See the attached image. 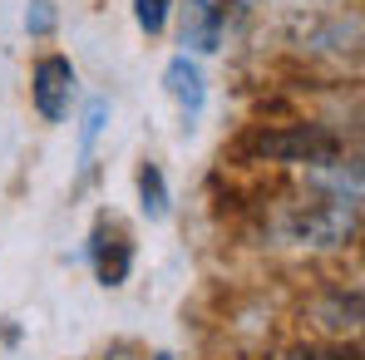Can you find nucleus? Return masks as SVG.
Instances as JSON below:
<instances>
[{"label":"nucleus","instance_id":"f257e3e1","mask_svg":"<svg viewBox=\"0 0 365 360\" xmlns=\"http://www.w3.org/2000/svg\"><path fill=\"white\" fill-rule=\"evenodd\" d=\"M242 153L257 163H336L341 143L321 123H257L247 128Z\"/></svg>","mask_w":365,"mask_h":360},{"label":"nucleus","instance_id":"f03ea898","mask_svg":"<svg viewBox=\"0 0 365 360\" xmlns=\"http://www.w3.org/2000/svg\"><path fill=\"white\" fill-rule=\"evenodd\" d=\"M30 94H35L40 119L60 123L64 114H69V99H74V64L64 60V55H45V60L35 64V84H30Z\"/></svg>","mask_w":365,"mask_h":360},{"label":"nucleus","instance_id":"7ed1b4c3","mask_svg":"<svg viewBox=\"0 0 365 360\" xmlns=\"http://www.w3.org/2000/svg\"><path fill=\"white\" fill-rule=\"evenodd\" d=\"M89 257H94V272H99L104 287H119L123 277H128V267H133V247H128V232H123L114 217H104V222L94 227V237H89Z\"/></svg>","mask_w":365,"mask_h":360},{"label":"nucleus","instance_id":"20e7f679","mask_svg":"<svg viewBox=\"0 0 365 360\" xmlns=\"http://www.w3.org/2000/svg\"><path fill=\"white\" fill-rule=\"evenodd\" d=\"M163 84H168V94L182 104V114H187V119H197V114H202V74H197V64L187 60V55H178V60L163 69Z\"/></svg>","mask_w":365,"mask_h":360},{"label":"nucleus","instance_id":"39448f33","mask_svg":"<svg viewBox=\"0 0 365 360\" xmlns=\"http://www.w3.org/2000/svg\"><path fill=\"white\" fill-rule=\"evenodd\" d=\"M182 45L217 50V15L207 10V0H192V5H187V20H182Z\"/></svg>","mask_w":365,"mask_h":360},{"label":"nucleus","instance_id":"423d86ee","mask_svg":"<svg viewBox=\"0 0 365 360\" xmlns=\"http://www.w3.org/2000/svg\"><path fill=\"white\" fill-rule=\"evenodd\" d=\"M138 197H143V212H148V217H163V212H168V187H163L158 163H143V168H138Z\"/></svg>","mask_w":365,"mask_h":360},{"label":"nucleus","instance_id":"0eeeda50","mask_svg":"<svg viewBox=\"0 0 365 360\" xmlns=\"http://www.w3.org/2000/svg\"><path fill=\"white\" fill-rule=\"evenodd\" d=\"M168 5H173V0H133V15H138V25H143L148 35H158V30L168 25Z\"/></svg>","mask_w":365,"mask_h":360},{"label":"nucleus","instance_id":"6e6552de","mask_svg":"<svg viewBox=\"0 0 365 360\" xmlns=\"http://www.w3.org/2000/svg\"><path fill=\"white\" fill-rule=\"evenodd\" d=\"M292 360H361L356 351H331V346H302V351H292Z\"/></svg>","mask_w":365,"mask_h":360},{"label":"nucleus","instance_id":"1a4fd4ad","mask_svg":"<svg viewBox=\"0 0 365 360\" xmlns=\"http://www.w3.org/2000/svg\"><path fill=\"white\" fill-rule=\"evenodd\" d=\"M104 128V99H94L89 104V119H84V153H89V143H94V133Z\"/></svg>","mask_w":365,"mask_h":360},{"label":"nucleus","instance_id":"9d476101","mask_svg":"<svg viewBox=\"0 0 365 360\" xmlns=\"http://www.w3.org/2000/svg\"><path fill=\"white\" fill-rule=\"evenodd\" d=\"M50 25H55V10H50V0H35V10H30V30H35V35H45Z\"/></svg>","mask_w":365,"mask_h":360},{"label":"nucleus","instance_id":"9b49d317","mask_svg":"<svg viewBox=\"0 0 365 360\" xmlns=\"http://www.w3.org/2000/svg\"><path fill=\"white\" fill-rule=\"evenodd\" d=\"M153 360H173V356H153Z\"/></svg>","mask_w":365,"mask_h":360}]
</instances>
